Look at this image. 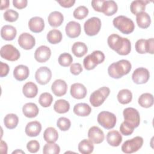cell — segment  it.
Listing matches in <instances>:
<instances>
[{"label":"cell","instance_id":"obj_1","mask_svg":"<svg viewBox=\"0 0 154 154\" xmlns=\"http://www.w3.org/2000/svg\"><path fill=\"white\" fill-rule=\"evenodd\" d=\"M109 47L121 55H128L131 51V43L127 38L122 37L118 34H112L107 40Z\"/></svg>","mask_w":154,"mask_h":154},{"label":"cell","instance_id":"obj_2","mask_svg":"<svg viewBox=\"0 0 154 154\" xmlns=\"http://www.w3.org/2000/svg\"><path fill=\"white\" fill-rule=\"evenodd\" d=\"M132 69L131 63L126 60H120L110 64L108 68V75L112 78L119 79L128 74Z\"/></svg>","mask_w":154,"mask_h":154},{"label":"cell","instance_id":"obj_3","mask_svg":"<svg viewBox=\"0 0 154 154\" xmlns=\"http://www.w3.org/2000/svg\"><path fill=\"white\" fill-rule=\"evenodd\" d=\"M114 26L125 34H129L132 32L135 29L134 22L125 16H119L112 20Z\"/></svg>","mask_w":154,"mask_h":154},{"label":"cell","instance_id":"obj_4","mask_svg":"<svg viewBox=\"0 0 154 154\" xmlns=\"http://www.w3.org/2000/svg\"><path fill=\"white\" fill-rule=\"evenodd\" d=\"M105 55L100 51H94L85 57L83 60L84 68L87 70L94 69L99 64L103 62Z\"/></svg>","mask_w":154,"mask_h":154},{"label":"cell","instance_id":"obj_5","mask_svg":"<svg viewBox=\"0 0 154 154\" xmlns=\"http://www.w3.org/2000/svg\"><path fill=\"white\" fill-rule=\"evenodd\" d=\"M110 90L107 87H102L93 91L90 97V102L94 107L100 106L109 96Z\"/></svg>","mask_w":154,"mask_h":154},{"label":"cell","instance_id":"obj_6","mask_svg":"<svg viewBox=\"0 0 154 154\" xmlns=\"http://www.w3.org/2000/svg\"><path fill=\"white\" fill-rule=\"evenodd\" d=\"M98 123L106 129L113 128L116 124V116L109 111H101L97 116Z\"/></svg>","mask_w":154,"mask_h":154},{"label":"cell","instance_id":"obj_7","mask_svg":"<svg viewBox=\"0 0 154 154\" xmlns=\"http://www.w3.org/2000/svg\"><path fill=\"white\" fill-rule=\"evenodd\" d=\"M124 122L133 128H136L140 125V116L137 109L129 107L123 110V112Z\"/></svg>","mask_w":154,"mask_h":154},{"label":"cell","instance_id":"obj_8","mask_svg":"<svg viewBox=\"0 0 154 154\" xmlns=\"http://www.w3.org/2000/svg\"><path fill=\"white\" fill-rule=\"evenodd\" d=\"M143 138L137 136L125 141L122 146V150L125 153H132L138 151L143 146Z\"/></svg>","mask_w":154,"mask_h":154},{"label":"cell","instance_id":"obj_9","mask_svg":"<svg viewBox=\"0 0 154 154\" xmlns=\"http://www.w3.org/2000/svg\"><path fill=\"white\" fill-rule=\"evenodd\" d=\"M101 28V20L99 17H92L87 19L84 25L85 34L88 36L96 35Z\"/></svg>","mask_w":154,"mask_h":154},{"label":"cell","instance_id":"obj_10","mask_svg":"<svg viewBox=\"0 0 154 154\" xmlns=\"http://www.w3.org/2000/svg\"><path fill=\"white\" fill-rule=\"evenodd\" d=\"M1 57L8 61H14L17 60L20 56L19 50L12 45H5L3 46L0 51Z\"/></svg>","mask_w":154,"mask_h":154},{"label":"cell","instance_id":"obj_11","mask_svg":"<svg viewBox=\"0 0 154 154\" xmlns=\"http://www.w3.org/2000/svg\"><path fill=\"white\" fill-rule=\"evenodd\" d=\"M154 40L153 38H150L147 40L139 39L135 43V50L141 54L149 53L153 54V46Z\"/></svg>","mask_w":154,"mask_h":154},{"label":"cell","instance_id":"obj_12","mask_svg":"<svg viewBox=\"0 0 154 154\" xmlns=\"http://www.w3.org/2000/svg\"><path fill=\"white\" fill-rule=\"evenodd\" d=\"M52 78V72L50 69L46 66L38 68L35 73L36 81L40 85L47 84Z\"/></svg>","mask_w":154,"mask_h":154},{"label":"cell","instance_id":"obj_13","mask_svg":"<svg viewBox=\"0 0 154 154\" xmlns=\"http://www.w3.org/2000/svg\"><path fill=\"white\" fill-rule=\"evenodd\" d=\"M150 78L149 70L144 67L136 69L132 75L133 81L137 84H143L146 83Z\"/></svg>","mask_w":154,"mask_h":154},{"label":"cell","instance_id":"obj_14","mask_svg":"<svg viewBox=\"0 0 154 154\" xmlns=\"http://www.w3.org/2000/svg\"><path fill=\"white\" fill-rule=\"evenodd\" d=\"M19 46L25 50L31 49L35 45V38L28 32L22 33L18 38Z\"/></svg>","mask_w":154,"mask_h":154},{"label":"cell","instance_id":"obj_15","mask_svg":"<svg viewBox=\"0 0 154 154\" xmlns=\"http://www.w3.org/2000/svg\"><path fill=\"white\" fill-rule=\"evenodd\" d=\"M88 139L94 144H100L104 140V133L97 126L91 127L88 132Z\"/></svg>","mask_w":154,"mask_h":154},{"label":"cell","instance_id":"obj_16","mask_svg":"<svg viewBox=\"0 0 154 154\" xmlns=\"http://www.w3.org/2000/svg\"><path fill=\"white\" fill-rule=\"evenodd\" d=\"M51 55L50 48L46 46L42 45L37 48L34 53V58L38 63H45L48 61Z\"/></svg>","mask_w":154,"mask_h":154},{"label":"cell","instance_id":"obj_17","mask_svg":"<svg viewBox=\"0 0 154 154\" xmlns=\"http://www.w3.org/2000/svg\"><path fill=\"white\" fill-rule=\"evenodd\" d=\"M51 90L55 96L61 97L66 94L67 90V85L65 81L58 79L52 83Z\"/></svg>","mask_w":154,"mask_h":154},{"label":"cell","instance_id":"obj_18","mask_svg":"<svg viewBox=\"0 0 154 154\" xmlns=\"http://www.w3.org/2000/svg\"><path fill=\"white\" fill-rule=\"evenodd\" d=\"M87 93L86 87L81 83H74L71 85L70 94L75 99H83L86 96Z\"/></svg>","mask_w":154,"mask_h":154},{"label":"cell","instance_id":"obj_19","mask_svg":"<svg viewBox=\"0 0 154 154\" xmlns=\"http://www.w3.org/2000/svg\"><path fill=\"white\" fill-rule=\"evenodd\" d=\"M66 35L70 38L78 37L81 31V28L79 23L75 21H70L68 22L65 28Z\"/></svg>","mask_w":154,"mask_h":154},{"label":"cell","instance_id":"obj_20","mask_svg":"<svg viewBox=\"0 0 154 154\" xmlns=\"http://www.w3.org/2000/svg\"><path fill=\"white\" fill-rule=\"evenodd\" d=\"M28 26L29 29L35 33L42 32L45 28V23L43 19L38 16L31 17L28 22Z\"/></svg>","mask_w":154,"mask_h":154},{"label":"cell","instance_id":"obj_21","mask_svg":"<svg viewBox=\"0 0 154 154\" xmlns=\"http://www.w3.org/2000/svg\"><path fill=\"white\" fill-rule=\"evenodd\" d=\"M42 131V125L38 121H32L27 123L25 127L26 134L31 137H37Z\"/></svg>","mask_w":154,"mask_h":154},{"label":"cell","instance_id":"obj_22","mask_svg":"<svg viewBox=\"0 0 154 154\" xmlns=\"http://www.w3.org/2000/svg\"><path fill=\"white\" fill-rule=\"evenodd\" d=\"M29 74L28 67L25 65H18L13 70V76L14 78L19 81H22L27 79Z\"/></svg>","mask_w":154,"mask_h":154},{"label":"cell","instance_id":"obj_23","mask_svg":"<svg viewBox=\"0 0 154 154\" xmlns=\"http://www.w3.org/2000/svg\"><path fill=\"white\" fill-rule=\"evenodd\" d=\"M16 29L11 25H5L1 28V36L5 40H13L16 37Z\"/></svg>","mask_w":154,"mask_h":154},{"label":"cell","instance_id":"obj_24","mask_svg":"<svg viewBox=\"0 0 154 154\" xmlns=\"http://www.w3.org/2000/svg\"><path fill=\"white\" fill-rule=\"evenodd\" d=\"M22 112L25 117L28 118H34L38 115L39 109L35 103L29 102L23 106Z\"/></svg>","mask_w":154,"mask_h":154},{"label":"cell","instance_id":"obj_25","mask_svg":"<svg viewBox=\"0 0 154 154\" xmlns=\"http://www.w3.org/2000/svg\"><path fill=\"white\" fill-rule=\"evenodd\" d=\"M107 143L114 147L119 146L122 141V135L116 130L110 131L106 135Z\"/></svg>","mask_w":154,"mask_h":154},{"label":"cell","instance_id":"obj_26","mask_svg":"<svg viewBox=\"0 0 154 154\" xmlns=\"http://www.w3.org/2000/svg\"><path fill=\"white\" fill-rule=\"evenodd\" d=\"M64 20V16L63 14L58 11L51 12L48 17L49 24L52 27L60 26Z\"/></svg>","mask_w":154,"mask_h":154},{"label":"cell","instance_id":"obj_27","mask_svg":"<svg viewBox=\"0 0 154 154\" xmlns=\"http://www.w3.org/2000/svg\"><path fill=\"white\" fill-rule=\"evenodd\" d=\"M22 92L26 97L33 98L37 94L38 87L35 83L28 82L23 86Z\"/></svg>","mask_w":154,"mask_h":154},{"label":"cell","instance_id":"obj_28","mask_svg":"<svg viewBox=\"0 0 154 154\" xmlns=\"http://www.w3.org/2000/svg\"><path fill=\"white\" fill-rule=\"evenodd\" d=\"M136 22L140 28L146 29L150 26L151 19L148 13L143 11L136 15Z\"/></svg>","mask_w":154,"mask_h":154},{"label":"cell","instance_id":"obj_29","mask_svg":"<svg viewBox=\"0 0 154 154\" xmlns=\"http://www.w3.org/2000/svg\"><path fill=\"white\" fill-rule=\"evenodd\" d=\"M73 111L78 116L86 117L91 113V108L87 103H79L74 106Z\"/></svg>","mask_w":154,"mask_h":154},{"label":"cell","instance_id":"obj_30","mask_svg":"<svg viewBox=\"0 0 154 154\" xmlns=\"http://www.w3.org/2000/svg\"><path fill=\"white\" fill-rule=\"evenodd\" d=\"M150 2L148 1L136 0L131 2L130 5L131 11L134 14H138L141 12H143L146 8V5Z\"/></svg>","mask_w":154,"mask_h":154},{"label":"cell","instance_id":"obj_31","mask_svg":"<svg viewBox=\"0 0 154 154\" xmlns=\"http://www.w3.org/2000/svg\"><path fill=\"white\" fill-rule=\"evenodd\" d=\"M72 51L76 57H82L87 53L88 48L84 43L77 42L72 45Z\"/></svg>","mask_w":154,"mask_h":154},{"label":"cell","instance_id":"obj_32","mask_svg":"<svg viewBox=\"0 0 154 154\" xmlns=\"http://www.w3.org/2000/svg\"><path fill=\"white\" fill-rule=\"evenodd\" d=\"M118 7L116 2L112 0L105 1L103 3V11L105 15L110 16H112L117 11Z\"/></svg>","mask_w":154,"mask_h":154},{"label":"cell","instance_id":"obj_33","mask_svg":"<svg viewBox=\"0 0 154 154\" xmlns=\"http://www.w3.org/2000/svg\"><path fill=\"white\" fill-rule=\"evenodd\" d=\"M43 138L47 143H55L58 138V133L53 127L47 128L44 131Z\"/></svg>","mask_w":154,"mask_h":154},{"label":"cell","instance_id":"obj_34","mask_svg":"<svg viewBox=\"0 0 154 154\" xmlns=\"http://www.w3.org/2000/svg\"><path fill=\"white\" fill-rule=\"evenodd\" d=\"M47 40L49 43L51 44H58L59 43L62 38H63V35L61 32L56 29H54L49 31V32L47 34Z\"/></svg>","mask_w":154,"mask_h":154},{"label":"cell","instance_id":"obj_35","mask_svg":"<svg viewBox=\"0 0 154 154\" xmlns=\"http://www.w3.org/2000/svg\"><path fill=\"white\" fill-rule=\"evenodd\" d=\"M138 102L141 107L146 108L151 107L153 104V96L149 93H143L139 97Z\"/></svg>","mask_w":154,"mask_h":154},{"label":"cell","instance_id":"obj_36","mask_svg":"<svg viewBox=\"0 0 154 154\" xmlns=\"http://www.w3.org/2000/svg\"><path fill=\"white\" fill-rule=\"evenodd\" d=\"M78 150L82 154H90L94 150L93 143L90 140L84 139L78 144Z\"/></svg>","mask_w":154,"mask_h":154},{"label":"cell","instance_id":"obj_37","mask_svg":"<svg viewBox=\"0 0 154 154\" xmlns=\"http://www.w3.org/2000/svg\"><path fill=\"white\" fill-rule=\"evenodd\" d=\"M70 109V104L68 101L65 99H59L57 100L54 105V109L59 114H64L69 111Z\"/></svg>","mask_w":154,"mask_h":154},{"label":"cell","instance_id":"obj_38","mask_svg":"<svg viewBox=\"0 0 154 154\" xmlns=\"http://www.w3.org/2000/svg\"><path fill=\"white\" fill-rule=\"evenodd\" d=\"M19 122V118L14 114H8L4 119V123L5 127L10 129H14Z\"/></svg>","mask_w":154,"mask_h":154},{"label":"cell","instance_id":"obj_39","mask_svg":"<svg viewBox=\"0 0 154 154\" xmlns=\"http://www.w3.org/2000/svg\"><path fill=\"white\" fill-rule=\"evenodd\" d=\"M117 100L122 104H128L130 103L132 99V94L128 89H123L119 91L117 94Z\"/></svg>","mask_w":154,"mask_h":154},{"label":"cell","instance_id":"obj_40","mask_svg":"<svg viewBox=\"0 0 154 154\" xmlns=\"http://www.w3.org/2000/svg\"><path fill=\"white\" fill-rule=\"evenodd\" d=\"M53 96L51 93L47 92L42 93L38 99V102L40 105L45 108L49 107V106H51Z\"/></svg>","mask_w":154,"mask_h":154},{"label":"cell","instance_id":"obj_41","mask_svg":"<svg viewBox=\"0 0 154 154\" xmlns=\"http://www.w3.org/2000/svg\"><path fill=\"white\" fill-rule=\"evenodd\" d=\"M60 152V146L54 143H46L43 149V153L44 154H58Z\"/></svg>","mask_w":154,"mask_h":154},{"label":"cell","instance_id":"obj_42","mask_svg":"<svg viewBox=\"0 0 154 154\" xmlns=\"http://www.w3.org/2000/svg\"><path fill=\"white\" fill-rule=\"evenodd\" d=\"M88 14V9L84 6L81 5L75 8V10L73 11V17L78 20H81L84 19L87 16Z\"/></svg>","mask_w":154,"mask_h":154},{"label":"cell","instance_id":"obj_43","mask_svg":"<svg viewBox=\"0 0 154 154\" xmlns=\"http://www.w3.org/2000/svg\"><path fill=\"white\" fill-rule=\"evenodd\" d=\"M73 61L72 55L67 52L63 53L58 57V63L63 67H68L71 65Z\"/></svg>","mask_w":154,"mask_h":154},{"label":"cell","instance_id":"obj_44","mask_svg":"<svg viewBox=\"0 0 154 154\" xmlns=\"http://www.w3.org/2000/svg\"><path fill=\"white\" fill-rule=\"evenodd\" d=\"M57 127L62 131H66L69 129L71 126L70 120L64 117H60L57 122Z\"/></svg>","mask_w":154,"mask_h":154},{"label":"cell","instance_id":"obj_45","mask_svg":"<svg viewBox=\"0 0 154 154\" xmlns=\"http://www.w3.org/2000/svg\"><path fill=\"white\" fill-rule=\"evenodd\" d=\"M3 16L6 21L13 22L17 20L19 17V13L13 9H8L4 12Z\"/></svg>","mask_w":154,"mask_h":154},{"label":"cell","instance_id":"obj_46","mask_svg":"<svg viewBox=\"0 0 154 154\" xmlns=\"http://www.w3.org/2000/svg\"><path fill=\"white\" fill-rule=\"evenodd\" d=\"M134 128L131 127L130 125H129L125 122L122 123V124L120 125V132L123 135H126V136H128V135H130L131 134H132L134 132Z\"/></svg>","mask_w":154,"mask_h":154},{"label":"cell","instance_id":"obj_47","mask_svg":"<svg viewBox=\"0 0 154 154\" xmlns=\"http://www.w3.org/2000/svg\"><path fill=\"white\" fill-rule=\"evenodd\" d=\"M26 148L30 153H36L40 149V144L37 140H31L28 142Z\"/></svg>","mask_w":154,"mask_h":154},{"label":"cell","instance_id":"obj_48","mask_svg":"<svg viewBox=\"0 0 154 154\" xmlns=\"http://www.w3.org/2000/svg\"><path fill=\"white\" fill-rule=\"evenodd\" d=\"M104 1L105 0H93L91 3V6L95 11L102 13Z\"/></svg>","mask_w":154,"mask_h":154},{"label":"cell","instance_id":"obj_49","mask_svg":"<svg viewBox=\"0 0 154 154\" xmlns=\"http://www.w3.org/2000/svg\"><path fill=\"white\" fill-rule=\"evenodd\" d=\"M70 71L71 73H72L74 75H78L80 74L82 71V67L81 64L76 63H73L70 65Z\"/></svg>","mask_w":154,"mask_h":154},{"label":"cell","instance_id":"obj_50","mask_svg":"<svg viewBox=\"0 0 154 154\" xmlns=\"http://www.w3.org/2000/svg\"><path fill=\"white\" fill-rule=\"evenodd\" d=\"M28 1L26 0H13V6L18 9H22L27 6Z\"/></svg>","mask_w":154,"mask_h":154},{"label":"cell","instance_id":"obj_51","mask_svg":"<svg viewBox=\"0 0 154 154\" xmlns=\"http://www.w3.org/2000/svg\"><path fill=\"white\" fill-rule=\"evenodd\" d=\"M0 65H1V73H0L1 77L6 76L8 75L10 70L8 65L2 61L0 62Z\"/></svg>","mask_w":154,"mask_h":154},{"label":"cell","instance_id":"obj_52","mask_svg":"<svg viewBox=\"0 0 154 154\" xmlns=\"http://www.w3.org/2000/svg\"><path fill=\"white\" fill-rule=\"evenodd\" d=\"M57 2L61 7L64 8H70L72 7L75 3V0H61V1H57Z\"/></svg>","mask_w":154,"mask_h":154},{"label":"cell","instance_id":"obj_53","mask_svg":"<svg viewBox=\"0 0 154 154\" xmlns=\"http://www.w3.org/2000/svg\"><path fill=\"white\" fill-rule=\"evenodd\" d=\"M1 152L5 154L7 153V145L3 140H1Z\"/></svg>","mask_w":154,"mask_h":154},{"label":"cell","instance_id":"obj_54","mask_svg":"<svg viewBox=\"0 0 154 154\" xmlns=\"http://www.w3.org/2000/svg\"><path fill=\"white\" fill-rule=\"evenodd\" d=\"M10 1L8 0H2L1 4V10H3L9 7Z\"/></svg>","mask_w":154,"mask_h":154},{"label":"cell","instance_id":"obj_55","mask_svg":"<svg viewBox=\"0 0 154 154\" xmlns=\"http://www.w3.org/2000/svg\"><path fill=\"white\" fill-rule=\"evenodd\" d=\"M25 153L24 152H23V151L21 150H19V149H17V150H14V151H13V152H12L13 154V153Z\"/></svg>","mask_w":154,"mask_h":154}]
</instances>
